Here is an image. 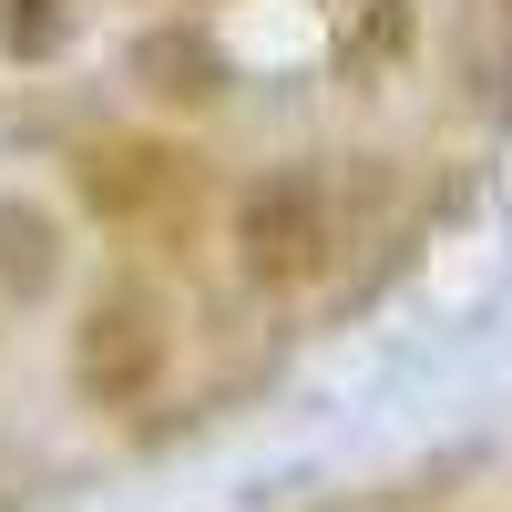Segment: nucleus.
I'll return each instance as SVG.
<instances>
[{
  "mask_svg": "<svg viewBox=\"0 0 512 512\" xmlns=\"http://www.w3.org/2000/svg\"><path fill=\"white\" fill-rule=\"evenodd\" d=\"M338 246V216H328V175L318 164H277L236 195V267L256 287H308Z\"/></svg>",
  "mask_w": 512,
  "mask_h": 512,
  "instance_id": "f257e3e1",
  "label": "nucleus"
},
{
  "mask_svg": "<svg viewBox=\"0 0 512 512\" xmlns=\"http://www.w3.org/2000/svg\"><path fill=\"white\" fill-rule=\"evenodd\" d=\"M0 41H11V52H62L72 41V0H11V11H0Z\"/></svg>",
  "mask_w": 512,
  "mask_h": 512,
  "instance_id": "423d86ee",
  "label": "nucleus"
},
{
  "mask_svg": "<svg viewBox=\"0 0 512 512\" xmlns=\"http://www.w3.org/2000/svg\"><path fill=\"white\" fill-rule=\"evenodd\" d=\"M52 277H62V226L41 216V205L0 195V287H11V297H41Z\"/></svg>",
  "mask_w": 512,
  "mask_h": 512,
  "instance_id": "20e7f679",
  "label": "nucleus"
},
{
  "mask_svg": "<svg viewBox=\"0 0 512 512\" xmlns=\"http://www.w3.org/2000/svg\"><path fill=\"white\" fill-rule=\"evenodd\" d=\"M134 62H144V82H154L164 103H205V93H216V52H205V31H154Z\"/></svg>",
  "mask_w": 512,
  "mask_h": 512,
  "instance_id": "39448f33",
  "label": "nucleus"
},
{
  "mask_svg": "<svg viewBox=\"0 0 512 512\" xmlns=\"http://www.w3.org/2000/svg\"><path fill=\"white\" fill-rule=\"evenodd\" d=\"M349 52H359V62H400V52H410V0H359Z\"/></svg>",
  "mask_w": 512,
  "mask_h": 512,
  "instance_id": "0eeeda50",
  "label": "nucleus"
},
{
  "mask_svg": "<svg viewBox=\"0 0 512 512\" xmlns=\"http://www.w3.org/2000/svg\"><path fill=\"white\" fill-rule=\"evenodd\" d=\"M164 185H175V144H154V134H103L72 154V195L93 216H144Z\"/></svg>",
  "mask_w": 512,
  "mask_h": 512,
  "instance_id": "7ed1b4c3",
  "label": "nucleus"
},
{
  "mask_svg": "<svg viewBox=\"0 0 512 512\" xmlns=\"http://www.w3.org/2000/svg\"><path fill=\"white\" fill-rule=\"evenodd\" d=\"M175 369V328H164V308L144 287H113L93 318L72 328V390L93 410H134L154 400V379Z\"/></svg>",
  "mask_w": 512,
  "mask_h": 512,
  "instance_id": "f03ea898",
  "label": "nucleus"
}]
</instances>
